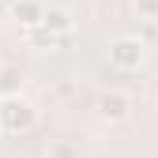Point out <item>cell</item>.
I'll use <instances>...</instances> for the list:
<instances>
[{
    "label": "cell",
    "mask_w": 158,
    "mask_h": 158,
    "mask_svg": "<svg viewBox=\"0 0 158 158\" xmlns=\"http://www.w3.org/2000/svg\"><path fill=\"white\" fill-rule=\"evenodd\" d=\"M42 11H45L42 0H15V4H11V19L19 27H38V23H42Z\"/></svg>",
    "instance_id": "obj_5"
},
{
    "label": "cell",
    "mask_w": 158,
    "mask_h": 158,
    "mask_svg": "<svg viewBox=\"0 0 158 158\" xmlns=\"http://www.w3.org/2000/svg\"><path fill=\"white\" fill-rule=\"evenodd\" d=\"M72 98H75V83L72 79H56L49 87V102H72Z\"/></svg>",
    "instance_id": "obj_9"
},
{
    "label": "cell",
    "mask_w": 158,
    "mask_h": 158,
    "mask_svg": "<svg viewBox=\"0 0 158 158\" xmlns=\"http://www.w3.org/2000/svg\"><path fill=\"white\" fill-rule=\"evenodd\" d=\"M42 27H45L49 34H56V38H68V34L75 30V15H72L68 8H45V11H42Z\"/></svg>",
    "instance_id": "obj_4"
},
{
    "label": "cell",
    "mask_w": 158,
    "mask_h": 158,
    "mask_svg": "<svg viewBox=\"0 0 158 158\" xmlns=\"http://www.w3.org/2000/svg\"><path fill=\"white\" fill-rule=\"evenodd\" d=\"M143 60H147V45L135 34H124V38H113L109 42V64L117 72H139Z\"/></svg>",
    "instance_id": "obj_2"
},
{
    "label": "cell",
    "mask_w": 158,
    "mask_h": 158,
    "mask_svg": "<svg viewBox=\"0 0 158 158\" xmlns=\"http://www.w3.org/2000/svg\"><path fill=\"white\" fill-rule=\"evenodd\" d=\"M135 38H139L143 45H147V42H154V38H158V19H147V23H143V30L135 34Z\"/></svg>",
    "instance_id": "obj_11"
},
{
    "label": "cell",
    "mask_w": 158,
    "mask_h": 158,
    "mask_svg": "<svg viewBox=\"0 0 158 158\" xmlns=\"http://www.w3.org/2000/svg\"><path fill=\"white\" fill-rule=\"evenodd\" d=\"M27 42L34 45V49H56V45H60L64 42V38H56V34H49L42 23H38V27H27Z\"/></svg>",
    "instance_id": "obj_8"
},
{
    "label": "cell",
    "mask_w": 158,
    "mask_h": 158,
    "mask_svg": "<svg viewBox=\"0 0 158 158\" xmlns=\"http://www.w3.org/2000/svg\"><path fill=\"white\" fill-rule=\"evenodd\" d=\"M132 109H135V102H132V94H124V90H102L98 102H94V113L102 117L106 124H124V121H132Z\"/></svg>",
    "instance_id": "obj_3"
},
{
    "label": "cell",
    "mask_w": 158,
    "mask_h": 158,
    "mask_svg": "<svg viewBox=\"0 0 158 158\" xmlns=\"http://www.w3.org/2000/svg\"><path fill=\"white\" fill-rule=\"evenodd\" d=\"M38 124V109L27 102V98H0V132L4 135H27L30 128Z\"/></svg>",
    "instance_id": "obj_1"
},
{
    "label": "cell",
    "mask_w": 158,
    "mask_h": 158,
    "mask_svg": "<svg viewBox=\"0 0 158 158\" xmlns=\"http://www.w3.org/2000/svg\"><path fill=\"white\" fill-rule=\"evenodd\" d=\"M42 158H83V151H79L75 139H49Z\"/></svg>",
    "instance_id": "obj_7"
},
{
    "label": "cell",
    "mask_w": 158,
    "mask_h": 158,
    "mask_svg": "<svg viewBox=\"0 0 158 158\" xmlns=\"http://www.w3.org/2000/svg\"><path fill=\"white\" fill-rule=\"evenodd\" d=\"M23 90V72L15 64H0V98H11Z\"/></svg>",
    "instance_id": "obj_6"
},
{
    "label": "cell",
    "mask_w": 158,
    "mask_h": 158,
    "mask_svg": "<svg viewBox=\"0 0 158 158\" xmlns=\"http://www.w3.org/2000/svg\"><path fill=\"white\" fill-rule=\"evenodd\" d=\"M132 8L139 11V19H158V0H132Z\"/></svg>",
    "instance_id": "obj_10"
}]
</instances>
